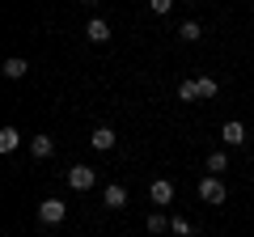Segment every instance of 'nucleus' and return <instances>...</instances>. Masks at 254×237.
Returning <instances> with one entry per match:
<instances>
[{
	"label": "nucleus",
	"mask_w": 254,
	"mask_h": 237,
	"mask_svg": "<svg viewBox=\"0 0 254 237\" xmlns=\"http://www.w3.org/2000/svg\"><path fill=\"white\" fill-rule=\"evenodd\" d=\"M93 182H98V170L93 165H72L68 170V186L72 191H93Z\"/></svg>",
	"instance_id": "nucleus-1"
},
{
	"label": "nucleus",
	"mask_w": 254,
	"mask_h": 237,
	"mask_svg": "<svg viewBox=\"0 0 254 237\" xmlns=\"http://www.w3.org/2000/svg\"><path fill=\"white\" fill-rule=\"evenodd\" d=\"M64 216H68V203L64 199H43L38 203V220L43 225H64Z\"/></svg>",
	"instance_id": "nucleus-2"
},
{
	"label": "nucleus",
	"mask_w": 254,
	"mask_h": 237,
	"mask_svg": "<svg viewBox=\"0 0 254 237\" xmlns=\"http://www.w3.org/2000/svg\"><path fill=\"white\" fill-rule=\"evenodd\" d=\"M199 199H203V203H225V199H229L225 182H220L216 174H208V178H203V182H199Z\"/></svg>",
	"instance_id": "nucleus-3"
},
{
	"label": "nucleus",
	"mask_w": 254,
	"mask_h": 237,
	"mask_svg": "<svg viewBox=\"0 0 254 237\" xmlns=\"http://www.w3.org/2000/svg\"><path fill=\"white\" fill-rule=\"evenodd\" d=\"M102 208H110V212H119V208H127V191L119 182H110V186H102Z\"/></svg>",
	"instance_id": "nucleus-4"
},
{
	"label": "nucleus",
	"mask_w": 254,
	"mask_h": 237,
	"mask_svg": "<svg viewBox=\"0 0 254 237\" xmlns=\"http://www.w3.org/2000/svg\"><path fill=\"white\" fill-rule=\"evenodd\" d=\"M148 199H153L157 208H165V203H174V182H170V178H157V182L148 186Z\"/></svg>",
	"instance_id": "nucleus-5"
},
{
	"label": "nucleus",
	"mask_w": 254,
	"mask_h": 237,
	"mask_svg": "<svg viewBox=\"0 0 254 237\" xmlns=\"http://www.w3.org/2000/svg\"><path fill=\"white\" fill-rule=\"evenodd\" d=\"M220 140H225L229 148H237V144H246V127L237 123V118H229L225 127H220Z\"/></svg>",
	"instance_id": "nucleus-6"
},
{
	"label": "nucleus",
	"mask_w": 254,
	"mask_h": 237,
	"mask_svg": "<svg viewBox=\"0 0 254 237\" xmlns=\"http://www.w3.org/2000/svg\"><path fill=\"white\" fill-rule=\"evenodd\" d=\"M93 148H98V153H110V148L119 144V136H115V127H93Z\"/></svg>",
	"instance_id": "nucleus-7"
},
{
	"label": "nucleus",
	"mask_w": 254,
	"mask_h": 237,
	"mask_svg": "<svg viewBox=\"0 0 254 237\" xmlns=\"http://www.w3.org/2000/svg\"><path fill=\"white\" fill-rule=\"evenodd\" d=\"M0 72L9 76V81H21V76L30 72V64H26V59H21V55H9V59L0 64Z\"/></svg>",
	"instance_id": "nucleus-8"
},
{
	"label": "nucleus",
	"mask_w": 254,
	"mask_h": 237,
	"mask_svg": "<svg viewBox=\"0 0 254 237\" xmlns=\"http://www.w3.org/2000/svg\"><path fill=\"white\" fill-rule=\"evenodd\" d=\"M85 38H89V43H106V38H110V21L89 17V26H85Z\"/></svg>",
	"instance_id": "nucleus-9"
},
{
	"label": "nucleus",
	"mask_w": 254,
	"mask_h": 237,
	"mask_svg": "<svg viewBox=\"0 0 254 237\" xmlns=\"http://www.w3.org/2000/svg\"><path fill=\"white\" fill-rule=\"evenodd\" d=\"M30 153H34L38 161H47V157L55 153V140L51 136H30Z\"/></svg>",
	"instance_id": "nucleus-10"
},
{
	"label": "nucleus",
	"mask_w": 254,
	"mask_h": 237,
	"mask_svg": "<svg viewBox=\"0 0 254 237\" xmlns=\"http://www.w3.org/2000/svg\"><path fill=\"white\" fill-rule=\"evenodd\" d=\"M21 148V131L17 127H0V153H17Z\"/></svg>",
	"instance_id": "nucleus-11"
},
{
	"label": "nucleus",
	"mask_w": 254,
	"mask_h": 237,
	"mask_svg": "<svg viewBox=\"0 0 254 237\" xmlns=\"http://www.w3.org/2000/svg\"><path fill=\"white\" fill-rule=\"evenodd\" d=\"M144 225H148V233H157V237H161V233H170V216H165V212H153V216H148Z\"/></svg>",
	"instance_id": "nucleus-12"
},
{
	"label": "nucleus",
	"mask_w": 254,
	"mask_h": 237,
	"mask_svg": "<svg viewBox=\"0 0 254 237\" xmlns=\"http://www.w3.org/2000/svg\"><path fill=\"white\" fill-rule=\"evenodd\" d=\"M195 89H199V102H208V98H216V93H220V85L212 81V76H199V81H195Z\"/></svg>",
	"instance_id": "nucleus-13"
},
{
	"label": "nucleus",
	"mask_w": 254,
	"mask_h": 237,
	"mask_svg": "<svg viewBox=\"0 0 254 237\" xmlns=\"http://www.w3.org/2000/svg\"><path fill=\"white\" fill-rule=\"evenodd\" d=\"M203 170H208V174H216V178H220V174L229 170V157H225V153H212L208 161H203Z\"/></svg>",
	"instance_id": "nucleus-14"
},
{
	"label": "nucleus",
	"mask_w": 254,
	"mask_h": 237,
	"mask_svg": "<svg viewBox=\"0 0 254 237\" xmlns=\"http://www.w3.org/2000/svg\"><path fill=\"white\" fill-rule=\"evenodd\" d=\"M199 34H203L199 21H182V26H178V38H182V43H199Z\"/></svg>",
	"instance_id": "nucleus-15"
},
{
	"label": "nucleus",
	"mask_w": 254,
	"mask_h": 237,
	"mask_svg": "<svg viewBox=\"0 0 254 237\" xmlns=\"http://www.w3.org/2000/svg\"><path fill=\"white\" fill-rule=\"evenodd\" d=\"M178 98H182V102H195V98H199V89H195V81H182V85H178Z\"/></svg>",
	"instance_id": "nucleus-16"
},
{
	"label": "nucleus",
	"mask_w": 254,
	"mask_h": 237,
	"mask_svg": "<svg viewBox=\"0 0 254 237\" xmlns=\"http://www.w3.org/2000/svg\"><path fill=\"white\" fill-rule=\"evenodd\" d=\"M174 4H178V0H148V9H153L157 17H165V13H170Z\"/></svg>",
	"instance_id": "nucleus-17"
},
{
	"label": "nucleus",
	"mask_w": 254,
	"mask_h": 237,
	"mask_svg": "<svg viewBox=\"0 0 254 237\" xmlns=\"http://www.w3.org/2000/svg\"><path fill=\"white\" fill-rule=\"evenodd\" d=\"M170 233H178V237H190V225H187L182 216H174V220H170Z\"/></svg>",
	"instance_id": "nucleus-18"
},
{
	"label": "nucleus",
	"mask_w": 254,
	"mask_h": 237,
	"mask_svg": "<svg viewBox=\"0 0 254 237\" xmlns=\"http://www.w3.org/2000/svg\"><path fill=\"white\" fill-rule=\"evenodd\" d=\"M81 4H85V9H89V13H93V9H98V4H102V0H81Z\"/></svg>",
	"instance_id": "nucleus-19"
}]
</instances>
